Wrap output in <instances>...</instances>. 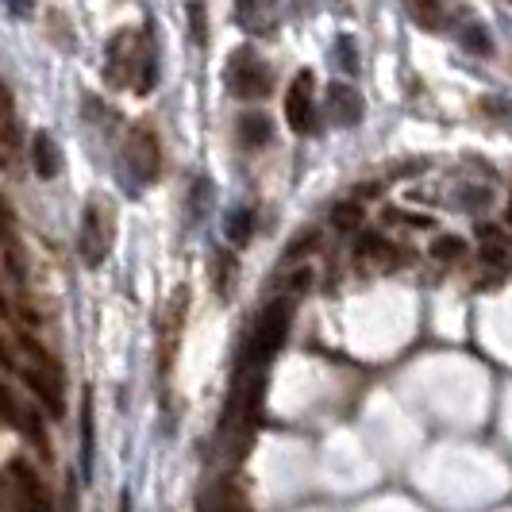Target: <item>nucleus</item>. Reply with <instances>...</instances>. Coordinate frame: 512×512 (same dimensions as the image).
I'll list each match as a JSON object with an SVG mask.
<instances>
[{
    "mask_svg": "<svg viewBox=\"0 0 512 512\" xmlns=\"http://www.w3.org/2000/svg\"><path fill=\"white\" fill-rule=\"evenodd\" d=\"M293 301H274L258 312L255 328L247 335V347H243V359H239V382L243 374H255V370H266V362L274 359L289 339V328H293Z\"/></svg>",
    "mask_w": 512,
    "mask_h": 512,
    "instance_id": "f257e3e1",
    "label": "nucleus"
},
{
    "mask_svg": "<svg viewBox=\"0 0 512 512\" xmlns=\"http://www.w3.org/2000/svg\"><path fill=\"white\" fill-rule=\"evenodd\" d=\"M116 212L104 197H93L85 212H81V228H77V255L85 266H104V258L112 251V239H116Z\"/></svg>",
    "mask_w": 512,
    "mask_h": 512,
    "instance_id": "f03ea898",
    "label": "nucleus"
},
{
    "mask_svg": "<svg viewBox=\"0 0 512 512\" xmlns=\"http://www.w3.org/2000/svg\"><path fill=\"white\" fill-rule=\"evenodd\" d=\"M228 81L231 97H266L270 93V70L255 58V51H235L228 58Z\"/></svg>",
    "mask_w": 512,
    "mask_h": 512,
    "instance_id": "7ed1b4c3",
    "label": "nucleus"
},
{
    "mask_svg": "<svg viewBox=\"0 0 512 512\" xmlns=\"http://www.w3.org/2000/svg\"><path fill=\"white\" fill-rule=\"evenodd\" d=\"M285 120L297 135H312L316 131V77L312 70L289 81V93H285Z\"/></svg>",
    "mask_w": 512,
    "mask_h": 512,
    "instance_id": "20e7f679",
    "label": "nucleus"
},
{
    "mask_svg": "<svg viewBox=\"0 0 512 512\" xmlns=\"http://www.w3.org/2000/svg\"><path fill=\"white\" fill-rule=\"evenodd\" d=\"M158 139H154L147 128H135L128 135V143H124V166H128L131 181H154V174H158Z\"/></svg>",
    "mask_w": 512,
    "mask_h": 512,
    "instance_id": "39448f33",
    "label": "nucleus"
},
{
    "mask_svg": "<svg viewBox=\"0 0 512 512\" xmlns=\"http://www.w3.org/2000/svg\"><path fill=\"white\" fill-rule=\"evenodd\" d=\"M12 482L20 489V501H24V512H54V501H51V489L47 482L39 478V470L31 466V462L16 459L12 466Z\"/></svg>",
    "mask_w": 512,
    "mask_h": 512,
    "instance_id": "423d86ee",
    "label": "nucleus"
},
{
    "mask_svg": "<svg viewBox=\"0 0 512 512\" xmlns=\"http://www.w3.org/2000/svg\"><path fill=\"white\" fill-rule=\"evenodd\" d=\"M20 378H24L27 389L39 397V405L51 412V416H62V412H66V401H62V382H58V378L43 374V370H35V366H20Z\"/></svg>",
    "mask_w": 512,
    "mask_h": 512,
    "instance_id": "0eeeda50",
    "label": "nucleus"
},
{
    "mask_svg": "<svg viewBox=\"0 0 512 512\" xmlns=\"http://www.w3.org/2000/svg\"><path fill=\"white\" fill-rule=\"evenodd\" d=\"M328 120L339 124V128H355L362 120L359 93L347 89V85H332V89H328Z\"/></svg>",
    "mask_w": 512,
    "mask_h": 512,
    "instance_id": "6e6552de",
    "label": "nucleus"
},
{
    "mask_svg": "<svg viewBox=\"0 0 512 512\" xmlns=\"http://www.w3.org/2000/svg\"><path fill=\"white\" fill-rule=\"evenodd\" d=\"M31 166H35V174L43 181L62 174V151L51 139V131H35V139H31Z\"/></svg>",
    "mask_w": 512,
    "mask_h": 512,
    "instance_id": "1a4fd4ad",
    "label": "nucleus"
},
{
    "mask_svg": "<svg viewBox=\"0 0 512 512\" xmlns=\"http://www.w3.org/2000/svg\"><path fill=\"white\" fill-rule=\"evenodd\" d=\"M355 258H362V262H382V266H393V262H397L393 243L385 239L382 231H362L359 243H355Z\"/></svg>",
    "mask_w": 512,
    "mask_h": 512,
    "instance_id": "9d476101",
    "label": "nucleus"
},
{
    "mask_svg": "<svg viewBox=\"0 0 512 512\" xmlns=\"http://www.w3.org/2000/svg\"><path fill=\"white\" fill-rule=\"evenodd\" d=\"M239 143L247 147V151H258V147H266L270 143V135H274V128H270V116H262V112H247L243 120H239Z\"/></svg>",
    "mask_w": 512,
    "mask_h": 512,
    "instance_id": "9b49d317",
    "label": "nucleus"
},
{
    "mask_svg": "<svg viewBox=\"0 0 512 512\" xmlns=\"http://www.w3.org/2000/svg\"><path fill=\"white\" fill-rule=\"evenodd\" d=\"M0 143L16 147L20 143V124H16V104H12V89L0 81Z\"/></svg>",
    "mask_w": 512,
    "mask_h": 512,
    "instance_id": "f8f14e48",
    "label": "nucleus"
},
{
    "mask_svg": "<svg viewBox=\"0 0 512 512\" xmlns=\"http://www.w3.org/2000/svg\"><path fill=\"white\" fill-rule=\"evenodd\" d=\"M478 258H482V266H489V270H509V266H512V247L505 243V239H482Z\"/></svg>",
    "mask_w": 512,
    "mask_h": 512,
    "instance_id": "ddd939ff",
    "label": "nucleus"
},
{
    "mask_svg": "<svg viewBox=\"0 0 512 512\" xmlns=\"http://www.w3.org/2000/svg\"><path fill=\"white\" fill-rule=\"evenodd\" d=\"M332 228L335 231H359L362 228V220H366V212H362L359 201H339V205L332 208Z\"/></svg>",
    "mask_w": 512,
    "mask_h": 512,
    "instance_id": "4468645a",
    "label": "nucleus"
},
{
    "mask_svg": "<svg viewBox=\"0 0 512 512\" xmlns=\"http://www.w3.org/2000/svg\"><path fill=\"white\" fill-rule=\"evenodd\" d=\"M428 255L436 258V262H459L466 255V239L462 235H436L432 247H428Z\"/></svg>",
    "mask_w": 512,
    "mask_h": 512,
    "instance_id": "2eb2a0df",
    "label": "nucleus"
},
{
    "mask_svg": "<svg viewBox=\"0 0 512 512\" xmlns=\"http://www.w3.org/2000/svg\"><path fill=\"white\" fill-rule=\"evenodd\" d=\"M24 428H27V439L39 447V455L51 459V443H47V432H43V420L35 412H24Z\"/></svg>",
    "mask_w": 512,
    "mask_h": 512,
    "instance_id": "dca6fc26",
    "label": "nucleus"
},
{
    "mask_svg": "<svg viewBox=\"0 0 512 512\" xmlns=\"http://www.w3.org/2000/svg\"><path fill=\"white\" fill-rule=\"evenodd\" d=\"M239 274V262H235V255H216V289L228 297V285L231 278Z\"/></svg>",
    "mask_w": 512,
    "mask_h": 512,
    "instance_id": "f3484780",
    "label": "nucleus"
},
{
    "mask_svg": "<svg viewBox=\"0 0 512 512\" xmlns=\"http://www.w3.org/2000/svg\"><path fill=\"white\" fill-rule=\"evenodd\" d=\"M251 228H255V216H251V212H231L228 235L235 239V243H247V235H251Z\"/></svg>",
    "mask_w": 512,
    "mask_h": 512,
    "instance_id": "a211bd4d",
    "label": "nucleus"
},
{
    "mask_svg": "<svg viewBox=\"0 0 512 512\" xmlns=\"http://www.w3.org/2000/svg\"><path fill=\"white\" fill-rule=\"evenodd\" d=\"M0 420H8V424H24V412L16 405V397H12V389L0 382Z\"/></svg>",
    "mask_w": 512,
    "mask_h": 512,
    "instance_id": "6ab92c4d",
    "label": "nucleus"
},
{
    "mask_svg": "<svg viewBox=\"0 0 512 512\" xmlns=\"http://www.w3.org/2000/svg\"><path fill=\"white\" fill-rule=\"evenodd\" d=\"M462 43H466V47H470L474 54H489V35H486V27H466Z\"/></svg>",
    "mask_w": 512,
    "mask_h": 512,
    "instance_id": "aec40b11",
    "label": "nucleus"
},
{
    "mask_svg": "<svg viewBox=\"0 0 512 512\" xmlns=\"http://www.w3.org/2000/svg\"><path fill=\"white\" fill-rule=\"evenodd\" d=\"M409 12H412V20H424V24H432V27H439V20H443V12L432 8V4H412Z\"/></svg>",
    "mask_w": 512,
    "mask_h": 512,
    "instance_id": "412c9836",
    "label": "nucleus"
},
{
    "mask_svg": "<svg viewBox=\"0 0 512 512\" xmlns=\"http://www.w3.org/2000/svg\"><path fill=\"white\" fill-rule=\"evenodd\" d=\"M189 20H193V39H197V43H205V39H208V16H205V8H189Z\"/></svg>",
    "mask_w": 512,
    "mask_h": 512,
    "instance_id": "4be33fe9",
    "label": "nucleus"
},
{
    "mask_svg": "<svg viewBox=\"0 0 512 512\" xmlns=\"http://www.w3.org/2000/svg\"><path fill=\"white\" fill-rule=\"evenodd\" d=\"M12 224H16V220H12V205H8L4 193H0V239H4V243H12Z\"/></svg>",
    "mask_w": 512,
    "mask_h": 512,
    "instance_id": "5701e85b",
    "label": "nucleus"
},
{
    "mask_svg": "<svg viewBox=\"0 0 512 512\" xmlns=\"http://www.w3.org/2000/svg\"><path fill=\"white\" fill-rule=\"evenodd\" d=\"M316 239H320V231H305V235H301V239H293V243H289V258L308 255V251H312V243H316Z\"/></svg>",
    "mask_w": 512,
    "mask_h": 512,
    "instance_id": "b1692460",
    "label": "nucleus"
},
{
    "mask_svg": "<svg viewBox=\"0 0 512 512\" xmlns=\"http://www.w3.org/2000/svg\"><path fill=\"white\" fill-rule=\"evenodd\" d=\"M335 51H339V58H343V70H347V74H355V70H359V58L351 54V39H339V43H335Z\"/></svg>",
    "mask_w": 512,
    "mask_h": 512,
    "instance_id": "393cba45",
    "label": "nucleus"
},
{
    "mask_svg": "<svg viewBox=\"0 0 512 512\" xmlns=\"http://www.w3.org/2000/svg\"><path fill=\"white\" fill-rule=\"evenodd\" d=\"M66 512H77V478L70 474V482H66Z\"/></svg>",
    "mask_w": 512,
    "mask_h": 512,
    "instance_id": "a878e982",
    "label": "nucleus"
},
{
    "mask_svg": "<svg viewBox=\"0 0 512 512\" xmlns=\"http://www.w3.org/2000/svg\"><path fill=\"white\" fill-rule=\"evenodd\" d=\"M308 278H312V270H297V274H293V282H289V289L305 293V289H308Z\"/></svg>",
    "mask_w": 512,
    "mask_h": 512,
    "instance_id": "bb28decb",
    "label": "nucleus"
},
{
    "mask_svg": "<svg viewBox=\"0 0 512 512\" xmlns=\"http://www.w3.org/2000/svg\"><path fill=\"white\" fill-rule=\"evenodd\" d=\"M501 224H505V228H512V197L505 201V212H501Z\"/></svg>",
    "mask_w": 512,
    "mask_h": 512,
    "instance_id": "cd10ccee",
    "label": "nucleus"
},
{
    "mask_svg": "<svg viewBox=\"0 0 512 512\" xmlns=\"http://www.w3.org/2000/svg\"><path fill=\"white\" fill-rule=\"evenodd\" d=\"M0 312H8V301H4V297H0Z\"/></svg>",
    "mask_w": 512,
    "mask_h": 512,
    "instance_id": "c85d7f7f",
    "label": "nucleus"
}]
</instances>
